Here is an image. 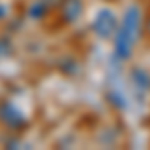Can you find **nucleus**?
Returning <instances> with one entry per match:
<instances>
[{"instance_id":"7","label":"nucleus","mask_w":150,"mask_h":150,"mask_svg":"<svg viewBox=\"0 0 150 150\" xmlns=\"http://www.w3.org/2000/svg\"><path fill=\"white\" fill-rule=\"evenodd\" d=\"M108 98H110V102L114 104L116 108H124V106H126V102H124V98H122L120 94H116V92H110V94H108Z\"/></svg>"},{"instance_id":"1","label":"nucleus","mask_w":150,"mask_h":150,"mask_svg":"<svg viewBox=\"0 0 150 150\" xmlns=\"http://www.w3.org/2000/svg\"><path fill=\"white\" fill-rule=\"evenodd\" d=\"M140 26H142V10L138 4H130L122 20L118 22L114 32V54L118 60H128L134 52V46L140 38Z\"/></svg>"},{"instance_id":"9","label":"nucleus","mask_w":150,"mask_h":150,"mask_svg":"<svg viewBox=\"0 0 150 150\" xmlns=\"http://www.w3.org/2000/svg\"><path fill=\"white\" fill-rule=\"evenodd\" d=\"M146 30H148V36H150V16H148V22H146Z\"/></svg>"},{"instance_id":"10","label":"nucleus","mask_w":150,"mask_h":150,"mask_svg":"<svg viewBox=\"0 0 150 150\" xmlns=\"http://www.w3.org/2000/svg\"><path fill=\"white\" fill-rule=\"evenodd\" d=\"M46 2H48V4H50V2H60V0H46Z\"/></svg>"},{"instance_id":"8","label":"nucleus","mask_w":150,"mask_h":150,"mask_svg":"<svg viewBox=\"0 0 150 150\" xmlns=\"http://www.w3.org/2000/svg\"><path fill=\"white\" fill-rule=\"evenodd\" d=\"M8 14V10H6V6L4 4H0V20H4V16Z\"/></svg>"},{"instance_id":"6","label":"nucleus","mask_w":150,"mask_h":150,"mask_svg":"<svg viewBox=\"0 0 150 150\" xmlns=\"http://www.w3.org/2000/svg\"><path fill=\"white\" fill-rule=\"evenodd\" d=\"M48 12V2L46 0H34L30 6H28V16L30 20H42Z\"/></svg>"},{"instance_id":"3","label":"nucleus","mask_w":150,"mask_h":150,"mask_svg":"<svg viewBox=\"0 0 150 150\" xmlns=\"http://www.w3.org/2000/svg\"><path fill=\"white\" fill-rule=\"evenodd\" d=\"M0 122L6 128H10V130H22L28 124V118L24 116V112L16 104L4 100L0 104Z\"/></svg>"},{"instance_id":"4","label":"nucleus","mask_w":150,"mask_h":150,"mask_svg":"<svg viewBox=\"0 0 150 150\" xmlns=\"http://www.w3.org/2000/svg\"><path fill=\"white\" fill-rule=\"evenodd\" d=\"M60 14L64 22H76L82 14V0H60Z\"/></svg>"},{"instance_id":"2","label":"nucleus","mask_w":150,"mask_h":150,"mask_svg":"<svg viewBox=\"0 0 150 150\" xmlns=\"http://www.w3.org/2000/svg\"><path fill=\"white\" fill-rule=\"evenodd\" d=\"M118 22H120L118 16H116L110 8H100V10L96 12L94 20H92V30L98 38L108 40V38L114 36L116 28H118Z\"/></svg>"},{"instance_id":"5","label":"nucleus","mask_w":150,"mask_h":150,"mask_svg":"<svg viewBox=\"0 0 150 150\" xmlns=\"http://www.w3.org/2000/svg\"><path fill=\"white\" fill-rule=\"evenodd\" d=\"M130 80L138 90H150V74L140 66H134L130 70Z\"/></svg>"}]
</instances>
